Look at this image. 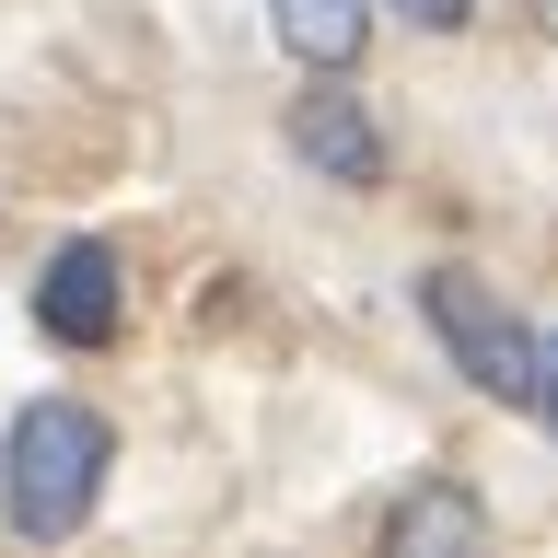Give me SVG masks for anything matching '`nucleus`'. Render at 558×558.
Masks as SVG:
<instances>
[{
  "label": "nucleus",
  "mask_w": 558,
  "mask_h": 558,
  "mask_svg": "<svg viewBox=\"0 0 558 558\" xmlns=\"http://www.w3.org/2000/svg\"><path fill=\"white\" fill-rule=\"evenodd\" d=\"M477 535H488V500H477V488H453V477L408 488V500L384 512V547H396V558H418V547H477Z\"/></svg>",
  "instance_id": "nucleus-6"
},
{
  "label": "nucleus",
  "mask_w": 558,
  "mask_h": 558,
  "mask_svg": "<svg viewBox=\"0 0 558 558\" xmlns=\"http://www.w3.org/2000/svg\"><path fill=\"white\" fill-rule=\"evenodd\" d=\"M373 12H396V24H418V35H453L477 0H373Z\"/></svg>",
  "instance_id": "nucleus-8"
},
{
  "label": "nucleus",
  "mask_w": 558,
  "mask_h": 558,
  "mask_svg": "<svg viewBox=\"0 0 558 558\" xmlns=\"http://www.w3.org/2000/svg\"><path fill=\"white\" fill-rule=\"evenodd\" d=\"M35 326L59 349H117V326H129V256L105 233H70L47 268H35Z\"/></svg>",
  "instance_id": "nucleus-3"
},
{
  "label": "nucleus",
  "mask_w": 558,
  "mask_h": 558,
  "mask_svg": "<svg viewBox=\"0 0 558 558\" xmlns=\"http://www.w3.org/2000/svg\"><path fill=\"white\" fill-rule=\"evenodd\" d=\"M291 151H303V174H326V186H384V129L361 117V94H303L291 105Z\"/></svg>",
  "instance_id": "nucleus-4"
},
{
  "label": "nucleus",
  "mask_w": 558,
  "mask_h": 558,
  "mask_svg": "<svg viewBox=\"0 0 558 558\" xmlns=\"http://www.w3.org/2000/svg\"><path fill=\"white\" fill-rule=\"evenodd\" d=\"M535 24H547V35H558V0H535Z\"/></svg>",
  "instance_id": "nucleus-9"
},
{
  "label": "nucleus",
  "mask_w": 558,
  "mask_h": 558,
  "mask_svg": "<svg viewBox=\"0 0 558 558\" xmlns=\"http://www.w3.org/2000/svg\"><path fill=\"white\" fill-rule=\"evenodd\" d=\"M105 477H117V430L82 396H24L12 408V430H0V523L24 547H70L94 523Z\"/></svg>",
  "instance_id": "nucleus-1"
},
{
  "label": "nucleus",
  "mask_w": 558,
  "mask_h": 558,
  "mask_svg": "<svg viewBox=\"0 0 558 558\" xmlns=\"http://www.w3.org/2000/svg\"><path fill=\"white\" fill-rule=\"evenodd\" d=\"M268 35L303 70H349L361 47H373V0H268Z\"/></svg>",
  "instance_id": "nucleus-5"
},
{
  "label": "nucleus",
  "mask_w": 558,
  "mask_h": 558,
  "mask_svg": "<svg viewBox=\"0 0 558 558\" xmlns=\"http://www.w3.org/2000/svg\"><path fill=\"white\" fill-rule=\"evenodd\" d=\"M418 326L453 349V373L477 384L488 408H523V396H535V338H547V326H523L512 303H488L477 268H430L418 279Z\"/></svg>",
  "instance_id": "nucleus-2"
},
{
  "label": "nucleus",
  "mask_w": 558,
  "mask_h": 558,
  "mask_svg": "<svg viewBox=\"0 0 558 558\" xmlns=\"http://www.w3.org/2000/svg\"><path fill=\"white\" fill-rule=\"evenodd\" d=\"M523 418H535V430L558 442V326L535 338V396H523Z\"/></svg>",
  "instance_id": "nucleus-7"
}]
</instances>
